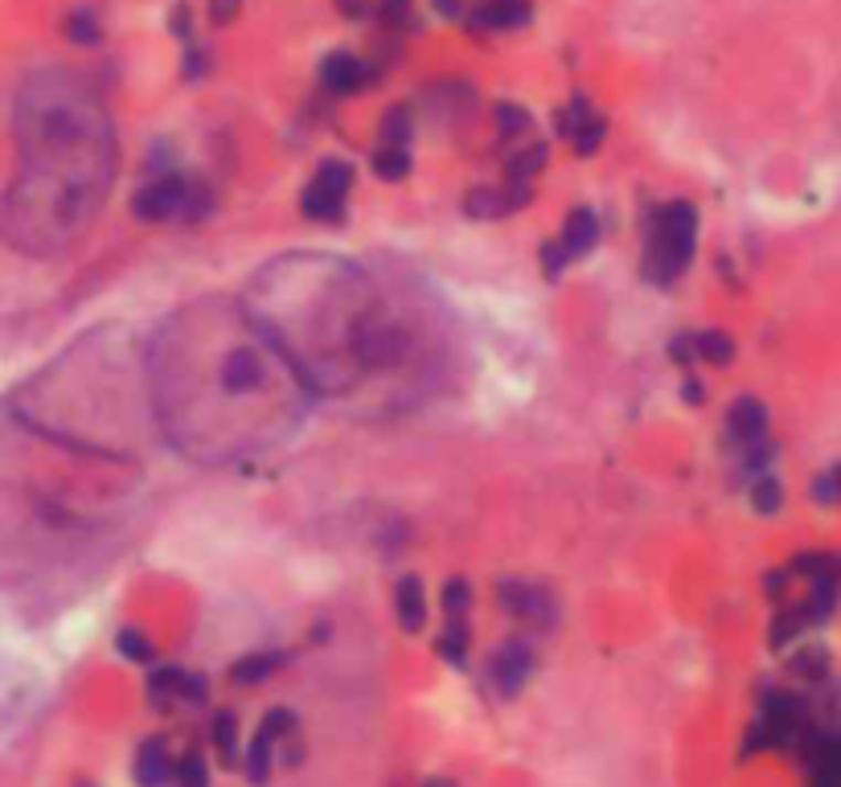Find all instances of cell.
<instances>
[{
    "label": "cell",
    "mask_w": 841,
    "mask_h": 787,
    "mask_svg": "<svg viewBox=\"0 0 841 787\" xmlns=\"http://www.w3.org/2000/svg\"><path fill=\"white\" fill-rule=\"evenodd\" d=\"M546 160H551V148H546V143L542 140L525 143V148H518V152L505 160L509 181H530V177H537V172L546 169Z\"/></svg>",
    "instance_id": "9a60e30c"
},
{
    "label": "cell",
    "mask_w": 841,
    "mask_h": 787,
    "mask_svg": "<svg viewBox=\"0 0 841 787\" xmlns=\"http://www.w3.org/2000/svg\"><path fill=\"white\" fill-rule=\"evenodd\" d=\"M374 13L386 25H406L411 21V0H374Z\"/></svg>",
    "instance_id": "d6a6232c"
},
{
    "label": "cell",
    "mask_w": 841,
    "mask_h": 787,
    "mask_svg": "<svg viewBox=\"0 0 841 787\" xmlns=\"http://www.w3.org/2000/svg\"><path fill=\"white\" fill-rule=\"evenodd\" d=\"M439 17H460L465 13V0H432Z\"/></svg>",
    "instance_id": "ab89813d"
},
{
    "label": "cell",
    "mask_w": 841,
    "mask_h": 787,
    "mask_svg": "<svg viewBox=\"0 0 841 787\" xmlns=\"http://www.w3.org/2000/svg\"><path fill=\"white\" fill-rule=\"evenodd\" d=\"M66 33H71V42L91 45V42H99V21H95L87 9H78V13L66 21Z\"/></svg>",
    "instance_id": "f1b7e54d"
},
{
    "label": "cell",
    "mask_w": 841,
    "mask_h": 787,
    "mask_svg": "<svg viewBox=\"0 0 841 787\" xmlns=\"http://www.w3.org/2000/svg\"><path fill=\"white\" fill-rule=\"evenodd\" d=\"M284 652H255V657H243L238 664L231 669V677L238 681V685H255V681H263V677H272L284 664Z\"/></svg>",
    "instance_id": "e0dca14e"
},
{
    "label": "cell",
    "mask_w": 841,
    "mask_h": 787,
    "mask_svg": "<svg viewBox=\"0 0 841 787\" xmlns=\"http://www.w3.org/2000/svg\"><path fill=\"white\" fill-rule=\"evenodd\" d=\"M694 341V358L698 361H711V365H731L735 361V341L726 337V332L711 329V332H698L690 337Z\"/></svg>",
    "instance_id": "2e32d148"
},
{
    "label": "cell",
    "mask_w": 841,
    "mask_h": 787,
    "mask_svg": "<svg viewBox=\"0 0 841 787\" xmlns=\"http://www.w3.org/2000/svg\"><path fill=\"white\" fill-rule=\"evenodd\" d=\"M398 624L406 631H419L427 624V603H423V583L419 578H403L398 583Z\"/></svg>",
    "instance_id": "5bb4252c"
},
{
    "label": "cell",
    "mask_w": 841,
    "mask_h": 787,
    "mask_svg": "<svg viewBox=\"0 0 841 787\" xmlns=\"http://www.w3.org/2000/svg\"><path fill=\"white\" fill-rule=\"evenodd\" d=\"M501 607L509 616L530 619V624H551L554 616L551 595L537 587H525V583H501Z\"/></svg>",
    "instance_id": "ba28073f"
},
{
    "label": "cell",
    "mask_w": 841,
    "mask_h": 787,
    "mask_svg": "<svg viewBox=\"0 0 841 787\" xmlns=\"http://www.w3.org/2000/svg\"><path fill=\"white\" fill-rule=\"evenodd\" d=\"M792 673L800 677V681H809V685H817V681H829V657H826V648H812V652H797V660L788 664Z\"/></svg>",
    "instance_id": "cb8c5ba5"
},
{
    "label": "cell",
    "mask_w": 841,
    "mask_h": 787,
    "mask_svg": "<svg viewBox=\"0 0 841 787\" xmlns=\"http://www.w3.org/2000/svg\"><path fill=\"white\" fill-rule=\"evenodd\" d=\"M726 427H731V439H739L743 447H752V444H759V439H768V411H764L755 398H739L735 406H731Z\"/></svg>",
    "instance_id": "8fae6325"
},
{
    "label": "cell",
    "mask_w": 841,
    "mask_h": 787,
    "mask_svg": "<svg viewBox=\"0 0 841 787\" xmlns=\"http://www.w3.org/2000/svg\"><path fill=\"white\" fill-rule=\"evenodd\" d=\"M685 402H694V406H698V402H702V386H698L694 377L685 382Z\"/></svg>",
    "instance_id": "7bdbcfd3"
},
{
    "label": "cell",
    "mask_w": 841,
    "mask_h": 787,
    "mask_svg": "<svg viewBox=\"0 0 841 787\" xmlns=\"http://www.w3.org/2000/svg\"><path fill=\"white\" fill-rule=\"evenodd\" d=\"M812 497H817L821 504H838V472L817 476V485H812Z\"/></svg>",
    "instance_id": "e575fe53"
},
{
    "label": "cell",
    "mask_w": 841,
    "mask_h": 787,
    "mask_svg": "<svg viewBox=\"0 0 841 787\" xmlns=\"http://www.w3.org/2000/svg\"><path fill=\"white\" fill-rule=\"evenodd\" d=\"M300 210H305V217H312V222H341V217H345V193L312 181V185L305 189V198H300Z\"/></svg>",
    "instance_id": "4fadbf2b"
},
{
    "label": "cell",
    "mask_w": 841,
    "mask_h": 787,
    "mask_svg": "<svg viewBox=\"0 0 841 787\" xmlns=\"http://www.w3.org/2000/svg\"><path fill=\"white\" fill-rule=\"evenodd\" d=\"M439 657L451 660V664H465L468 660V624L465 616H451L448 619V631L439 636Z\"/></svg>",
    "instance_id": "d6986e66"
},
{
    "label": "cell",
    "mask_w": 841,
    "mask_h": 787,
    "mask_svg": "<svg viewBox=\"0 0 841 787\" xmlns=\"http://www.w3.org/2000/svg\"><path fill=\"white\" fill-rule=\"evenodd\" d=\"M468 603H472V591H468L465 578H451V583H444V611H448V619L465 616Z\"/></svg>",
    "instance_id": "4dcf8cb0"
},
{
    "label": "cell",
    "mask_w": 841,
    "mask_h": 787,
    "mask_svg": "<svg viewBox=\"0 0 841 787\" xmlns=\"http://www.w3.org/2000/svg\"><path fill=\"white\" fill-rule=\"evenodd\" d=\"M148 698L157 710H169L173 702H189L202 705L205 702V681L198 673H185V669H160L148 681Z\"/></svg>",
    "instance_id": "5b68a950"
},
{
    "label": "cell",
    "mask_w": 841,
    "mask_h": 787,
    "mask_svg": "<svg viewBox=\"0 0 841 787\" xmlns=\"http://www.w3.org/2000/svg\"><path fill=\"white\" fill-rule=\"evenodd\" d=\"M173 33L181 42H189V9H177L173 13Z\"/></svg>",
    "instance_id": "60d3db41"
},
{
    "label": "cell",
    "mask_w": 841,
    "mask_h": 787,
    "mask_svg": "<svg viewBox=\"0 0 841 787\" xmlns=\"http://www.w3.org/2000/svg\"><path fill=\"white\" fill-rule=\"evenodd\" d=\"M530 669H534V652L518 640V645H505L501 652H497V660H493V681H497V689L501 693H518V689L525 685V677H530Z\"/></svg>",
    "instance_id": "9c48e42d"
},
{
    "label": "cell",
    "mask_w": 841,
    "mask_h": 787,
    "mask_svg": "<svg viewBox=\"0 0 841 787\" xmlns=\"http://www.w3.org/2000/svg\"><path fill=\"white\" fill-rule=\"evenodd\" d=\"M181 205H185V177H157L152 185H145L131 201V210L140 222H169V217H181Z\"/></svg>",
    "instance_id": "3957f363"
},
{
    "label": "cell",
    "mask_w": 841,
    "mask_h": 787,
    "mask_svg": "<svg viewBox=\"0 0 841 787\" xmlns=\"http://www.w3.org/2000/svg\"><path fill=\"white\" fill-rule=\"evenodd\" d=\"M136 784L140 787H173V759L164 738H148L136 755Z\"/></svg>",
    "instance_id": "30bf717a"
},
{
    "label": "cell",
    "mask_w": 841,
    "mask_h": 787,
    "mask_svg": "<svg viewBox=\"0 0 841 787\" xmlns=\"http://www.w3.org/2000/svg\"><path fill=\"white\" fill-rule=\"evenodd\" d=\"M173 784L177 787H210V767L198 751H185L181 763L173 767Z\"/></svg>",
    "instance_id": "44dd1931"
},
{
    "label": "cell",
    "mask_w": 841,
    "mask_h": 787,
    "mask_svg": "<svg viewBox=\"0 0 841 787\" xmlns=\"http://www.w3.org/2000/svg\"><path fill=\"white\" fill-rule=\"evenodd\" d=\"M792 571L809 574V578H821V574H838V559H833V554H797Z\"/></svg>",
    "instance_id": "1f68e13d"
},
{
    "label": "cell",
    "mask_w": 841,
    "mask_h": 787,
    "mask_svg": "<svg viewBox=\"0 0 841 787\" xmlns=\"http://www.w3.org/2000/svg\"><path fill=\"white\" fill-rule=\"evenodd\" d=\"M337 9H341L345 17H353V21H358V17L374 13V0H337Z\"/></svg>",
    "instance_id": "74e56055"
},
{
    "label": "cell",
    "mask_w": 841,
    "mask_h": 787,
    "mask_svg": "<svg viewBox=\"0 0 841 787\" xmlns=\"http://www.w3.org/2000/svg\"><path fill=\"white\" fill-rule=\"evenodd\" d=\"M669 358L678 361V365H694V341L690 337H678V341H669Z\"/></svg>",
    "instance_id": "d590c367"
},
{
    "label": "cell",
    "mask_w": 841,
    "mask_h": 787,
    "mask_svg": "<svg viewBox=\"0 0 841 787\" xmlns=\"http://www.w3.org/2000/svg\"><path fill=\"white\" fill-rule=\"evenodd\" d=\"M595 238H599V222H595V214L587 210V205H579V210H571V217H566V230H563V238H558V246L566 251V258L575 263V258H583L587 251L595 246Z\"/></svg>",
    "instance_id": "7c38bea8"
},
{
    "label": "cell",
    "mask_w": 841,
    "mask_h": 787,
    "mask_svg": "<svg viewBox=\"0 0 841 787\" xmlns=\"http://www.w3.org/2000/svg\"><path fill=\"white\" fill-rule=\"evenodd\" d=\"M497 128H501L505 140H518V136L530 131V111H525V107H513V103H501V107H497Z\"/></svg>",
    "instance_id": "4316f807"
},
{
    "label": "cell",
    "mask_w": 841,
    "mask_h": 787,
    "mask_svg": "<svg viewBox=\"0 0 841 787\" xmlns=\"http://www.w3.org/2000/svg\"><path fill=\"white\" fill-rule=\"evenodd\" d=\"M185 74H189V78H198V74H205V54H202V50H189Z\"/></svg>",
    "instance_id": "f35d334b"
},
{
    "label": "cell",
    "mask_w": 841,
    "mask_h": 787,
    "mask_svg": "<svg viewBox=\"0 0 841 787\" xmlns=\"http://www.w3.org/2000/svg\"><path fill=\"white\" fill-rule=\"evenodd\" d=\"M116 648L124 652L128 660H136V664H152L157 660V648H152V640H145L136 628H124L116 636Z\"/></svg>",
    "instance_id": "d4e9b609"
},
{
    "label": "cell",
    "mask_w": 841,
    "mask_h": 787,
    "mask_svg": "<svg viewBox=\"0 0 841 787\" xmlns=\"http://www.w3.org/2000/svg\"><path fill=\"white\" fill-rule=\"evenodd\" d=\"M752 504H755V513H780V504H784V485L776 480V476H759L752 488Z\"/></svg>",
    "instance_id": "603a6c76"
},
{
    "label": "cell",
    "mask_w": 841,
    "mask_h": 787,
    "mask_svg": "<svg viewBox=\"0 0 841 787\" xmlns=\"http://www.w3.org/2000/svg\"><path fill=\"white\" fill-rule=\"evenodd\" d=\"M370 71H365V62L358 54H349V50H337L320 62V83L329 86L333 95H353V91H362Z\"/></svg>",
    "instance_id": "52a82bcc"
},
{
    "label": "cell",
    "mask_w": 841,
    "mask_h": 787,
    "mask_svg": "<svg viewBox=\"0 0 841 787\" xmlns=\"http://www.w3.org/2000/svg\"><path fill=\"white\" fill-rule=\"evenodd\" d=\"M415 136V124H411V115L403 107H391V111L382 115V143H391V148H406Z\"/></svg>",
    "instance_id": "7402d4cb"
},
{
    "label": "cell",
    "mask_w": 841,
    "mask_h": 787,
    "mask_svg": "<svg viewBox=\"0 0 841 787\" xmlns=\"http://www.w3.org/2000/svg\"><path fill=\"white\" fill-rule=\"evenodd\" d=\"M698 243V214L694 205L673 201L649 214V230H645V275L653 284H673L678 275H685L690 258H694Z\"/></svg>",
    "instance_id": "6da1fadb"
},
{
    "label": "cell",
    "mask_w": 841,
    "mask_h": 787,
    "mask_svg": "<svg viewBox=\"0 0 841 787\" xmlns=\"http://www.w3.org/2000/svg\"><path fill=\"white\" fill-rule=\"evenodd\" d=\"M468 25L477 33H509V29L530 25V0H480Z\"/></svg>",
    "instance_id": "8992f818"
},
{
    "label": "cell",
    "mask_w": 841,
    "mask_h": 787,
    "mask_svg": "<svg viewBox=\"0 0 841 787\" xmlns=\"http://www.w3.org/2000/svg\"><path fill=\"white\" fill-rule=\"evenodd\" d=\"M374 172L382 181H403L406 172H411V157H406V148H391V143H382L374 152Z\"/></svg>",
    "instance_id": "ffe728a7"
},
{
    "label": "cell",
    "mask_w": 841,
    "mask_h": 787,
    "mask_svg": "<svg viewBox=\"0 0 841 787\" xmlns=\"http://www.w3.org/2000/svg\"><path fill=\"white\" fill-rule=\"evenodd\" d=\"M423 787H456V784H451V779H427Z\"/></svg>",
    "instance_id": "ee69618b"
},
{
    "label": "cell",
    "mask_w": 841,
    "mask_h": 787,
    "mask_svg": "<svg viewBox=\"0 0 841 787\" xmlns=\"http://www.w3.org/2000/svg\"><path fill=\"white\" fill-rule=\"evenodd\" d=\"M604 131H608V124H604V115H592L587 124H579V131L571 136V143H575V152H579V157H592L595 148L604 143Z\"/></svg>",
    "instance_id": "83f0119b"
},
{
    "label": "cell",
    "mask_w": 841,
    "mask_h": 787,
    "mask_svg": "<svg viewBox=\"0 0 841 787\" xmlns=\"http://www.w3.org/2000/svg\"><path fill=\"white\" fill-rule=\"evenodd\" d=\"M805 624H812L809 607H788V611H780L776 624H771V645H788V640H792Z\"/></svg>",
    "instance_id": "484cf974"
},
{
    "label": "cell",
    "mask_w": 841,
    "mask_h": 787,
    "mask_svg": "<svg viewBox=\"0 0 841 787\" xmlns=\"http://www.w3.org/2000/svg\"><path fill=\"white\" fill-rule=\"evenodd\" d=\"M530 181H505V185H489V189H477V193H468L465 210L472 217H505L513 210H525L530 205Z\"/></svg>",
    "instance_id": "277c9868"
},
{
    "label": "cell",
    "mask_w": 841,
    "mask_h": 787,
    "mask_svg": "<svg viewBox=\"0 0 841 787\" xmlns=\"http://www.w3.org/2000/svg\"><path fill=\"white\" fill-rule=\"evenodd\" d=\"M210 734H214V746H219L222 763L234 767V763H238V717H234L231 710H222V714L214 717Z\"/></svg>",
    "instance_id": "ac0fdd59"
},
{
    "label": "cell",
    "mask_w": 841,
    "mask_h": 787,
    "mask_svg": "<svg viewBox=\"0 0 841 787\" xmlns=\"http://www.w3.org/2000/svg\"><path fill=\"white\" fill-rule=\"evenodd\" d=\"M566 263H571V258H566V251L558 243L542 246V275H546V279H558V275L566 272Z\"/></svg>",
    "instance_id": "836d02e7"
},
{
    "label": "cell",
    "mask_w": 841,
    "mask_h": 787,
    "mask_svg": "<svg viewBox=\"0 0 841 787\" xmlns=\"http://www.w3.org/2000/svg\"><path fill=\"white\" fill-rule=\"evenodd\" d=\"M210 13H214V21H219V25H226V21H234V17H238V0H214V4H210Z\"/></svg>",
    "instance_id": "8d00e7d4"
},
{
    "label": "cell",
    "mask_w": 841,
    "mask_h": 787,
    "mask_svg": "<svg viewBox=\"0 0 841 787\" xmlns=\"http://www.w3.org/2000/svg\"><path fill=\"white\" fill-rule=\"evenodd\" d=\"M291 731H296V714H291V710H272V714L263 717V726L255 731L251 751H247V779L255 787H263L272 779V751H276Z\"/></svg>",
    "instance_id": "7a4b0ae2"
},
{
    "label": "cell",
    "mask_w": 841,
    "mask_h": 787,
    "mask_svg": "<svg viewBox=\"0 0 841 787\" xmlns=\"http://www.w3.org/2000/svg\"><path fill=\"white\" fill-rule=\"evenodd\" d=\"M317 181L320 185H329L337 189V193H349V185H353V169L349 164H341V160H324L317 172Z\"/></svg>",
    "instance_id": "f546056e"
},
{
    "label": "cell",
    "mask_w": 841,
    "mask_h": 787,
    "mask_svg": "<svg viewBox=\"0 0 841 787\" xmlns=\"http://www.w3.org/2000/svg\"><path fill=\"white\" fill-rule=\"evenodd\" d=\"M764 583H768V595L776 599V595H784V583H788V574H768Z\"/></svg>",
    "instance_id": "b9f144b4"
}]
</instances>
